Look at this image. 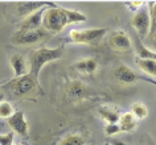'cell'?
Returning <instances> with one entry per match:
<instances>
[{"label": "cell", "instance_id": "1", "mask_svg": "<svg viewBox=\"0 0 156 145\" xmlns=\"http://www.w3.org/2000/svg\"><path fill=\"white\" fill-rule=\"evenodd\" d=\"M82 21H86V16L81 12L60 7H48L42 15L41 28L46 33H60L66 25Z\"/></svg>", "mask_w": 156, "mask_h": 145}, {"label": "cell", "instance_id": "2", "mask_svg": "<svg viewBox=\"0 0 156 145\" xmlns=\"http://www.w3.org/2000/svg\"><path fill=\"white\" fill-rule=\"evenodd\" d=\"M64 56V48L58 46V48L48 49V48H40L34 50L29 54L28 66H29V73L38 79V75L41 73V69L44 67L46 64L53 61H57Z\"/></svg>", "mask_w": 156, "mask_h": 145}, {"label": "cell", "instance_id": "3", "mask_svg": "<svg viewBox=\"0 0 156 145\" xmlns=\"http://www.w3.org/2000/svg\"><path fill=\"white\" fill-rule=\"evenodd\" d=\"M107 30L105 28H91V29H72L69 33L70 40L76 44H97L106 36Z\"/></svg>", "mask_w": 156, "mask_h": 145}, {"label": "cell", "instance_id": "4", "mask_svg": "<svg viewBox=\"0 0 156 145\" xmlns=\"http://www.w3.org/2000/svg\"><path fill=\"white\" fill-rule=\"evenodd\" d=\"M37 79L32 74H27L20 78H15V79L8 85V88L17 96H25L28 94H32L36 90Z\"/></svg>", "mask_w": 156, "mask_h": 145}, {"label": "cell", "instance_id": "5", "mask_svg": "<svg viewBox=\"0 0 156 145\" xmlns=\"http://www.w3.org/2000/svg\"><path fill=\"white\" fill-rule=\"evenodd\" d=\"M46 34L48 33L42 28L34 30H17L12 36V42L16 45H34L46 37Z\"/></svg>", "mask_w": 156, "mask_h": 145}, {"label": "cell", "instance_id": "6", "mask_svg": "<svg viewBox=\"0 0 156 145\" xmlns=\"http://www.w3.org/2000/svg\"><path fill=\"white\" fill-rule=\"evenodd\" d=\"M132 26L135 28L136 33L140 38H147L151 29V15L147 8H142L135 13V16L131 20Z\"/></svg>", "mask_w": 156, "mask_h": 145}, {"label": "cell", "instance_id": "7", "mask_svg": "<svg viewBox=\"0 0 156 145\" xmlns=\"http://www.w3.org/2000/svg\"><path fill=\"white\" fill-rule=\"evenodd\" d=\"M108 45L116 52H130L132 49V42L128 34L123 30H116L108 37Z\"/></svg>", "mask_w": 156, "mask_h": 145}, {"label": "cell", "instance_id": "8", "mask_svg": "<svg viewBox=\"0 0 156 145\" xmlns=\"http://www.w3.org/2000/svg\"><path fill=\"white\" fill-rule=\"evenodd\" d=\"M8 120V125L11 127L13 133H17L23 137L28 136L29 133V125H28V121L25 119V115L23 111H16L12 116L9 117Z\"/></svg>", "mask_w": 156, "mask_h": 145}, {"label": "cell", "instance_id": "9", "mask_svg": "<svg viewBox=\"0 0 156 145\" xmlns=\"http://www.w3.org/2000/svg\"><path fill=\"white\" fill-rule=\"evenodd\" d=\"M48 5H53V4L52 3H46V2H21L17 4V13L21 17L25 19L38 9L46 8Z\"/></svg>", "mask_w": 156, "mask_h": 145}, {"label": "cell", "instance_id": "10", "mask_svg": "<svg viewBox=\"0 0 156 145\" xmlns=\"http://www.w3.org/2000/svg\"><path fill=\"white\" fill-rule=\"evenodd\" d=\"M48 8V7H46ZM46 8L38 9L34 13L29 15L28 17L23 19V21L20 22V28L19 30H34V29H40L41 28V21H42V15Z\"/></svg>", "mask_w": 156, "mask_h": 145}, {"label": "cell", "instance_id": "11", "mask_svg": "<svg viewBox=\"0 0 156 145\" xmlns=\"http://www.w3.org/2000/svg\"><path fill=\"white\" fill-rule=\"evenodd\" d=\"M9 62H11V66H12V69H13L15 78H20L23 75L29 74L28 62H27L25 58L23 56H20V54H13V56L9 58Z\"/></svg>", "mask_w": 156, "mask_h": 145}, {"label": "cell", "instance_id": "12", "mask_svg": "<svg viewBox=\"0 0 156 145\" xmlns=\"http://www.w3.org/2000/svg\"><path fill=\"white\" fill-rule=\"evenodd\" d=\"M87 90L86 86H85L81 81H72L68 85V88H66V94H68V98L72 100H80L83 99L85 95H86Z\"/></svg>", "mask_w": 156, "mask_h": 145}, {"label": "cell", "instance_id": "13", "mask_svg": "<svg viewBox=\"0 0 156 145\" xmlns=\"http://www.w3.org/2000/svg\"><path fill=\"white\" fill-rule=\"evenodd\" d=\"M115 78L118 79L119 82H122V83H134L139 79L138 74L134 73L132 70L128 67L126 65H120L118 67L115 69Z\"/></svg>", "mask_w": 156, "mask_h": 145}, {"label": "cell", "instance_id": "14", "mask_svg": "<svg viewBox=\"0 0 156 145\" xmlns=\"http://www.w3.org/2000/svg\"><path fill=\"white\" fill-rule=\"evenodd\" d=\"M98 112L101 117L106 121L107 124H118L120 119V113L115 108L107 107V105H101L98 108Z\"/></svg>", "mask_w": 156, "mask_h": 145}, {"label": "cell", "instance_id": "15", "mask_svg": "<svg viewBox=\"0 0 156 145\" xmlns=\"http://www.w3.org/2000/svg\"><path fill=\"white\" fill-rule=\"evenodd\" d=\"M97 67H98V62L94 58H86L74 64V69L82 74H94Z\"/></svg>", "mask_w": 156, "mask_h": 145}, {"label": "cell", "instance_id": "16", "mask_svg": "<svg viewBox=\"0 0 156 145\" xmlns=\"http://www.w3.org/2000/svg\"><path fill=\"white\" fill-rule=\"evenodd\" d=\"M119 127H120V131L123 132H131L132 129L136 127L138 124V120L136 117L132 115L131 112H126L123 115H120V119H119Z\"/></svg>", "mask_w": 156, "mask_h": 145}, {"label": "cell", "instance_id": "17", "mask_svg": "<svg viewBox=\"0 0 156 145\" xmlns=\"http://www.w3.org/2000/svg\"><path fill=\"white\" fill-rule=\"evenodd\" d=\"M135 48H136V53H138V57L140 60H154L156 61V52H152V50L147 49L146 46L142 44V41L139 38H136L135 41Z\"/></svg>", "mask_w": 156, "mask_h": 145}, {"label": "cell", "instance_id": "18", "mask_svg": "<svg viewBox=\"0 0 156 145\" xmlns=\"http://www.w3.org/2000/svg\"><path fill=\"white\" fill-rule=\"evenodd\" d=\"M138 62V66L142 69V71H144L146 74L151 77H156V61L154 60H140L138 58L136 60Z\"/></svg>", "mask_w": 156, "mask_h": 145}, {"label": "cell", "instance_id": "19", "mask_svg": "<svg viewBox=\"0 0 156 145\" xmlns=\"http://www.w3.org/2000/svg\"><path fill=\"white\" fill-rule=\"evenodd\" d=\"M58 145H86V140L78 133H73V135H68L64 137L58 143Z\"/></svg>", "mask_w": 156, "mask_h": 145}, {"label": "cell", "instance_id": "20", "mask_svg": "<svg viewBox=\"0 0 156 145\" xmlns=\"http://www.w3.org/2000/svg\"><path fill=\"white\" fill-rule=\"evenodd\" d=\"M131 113L136 117V120H143L148 115V109L143 103H134L131 107Z\"/></svg>", "mask_w": 156, "mask_h": 145}, {"label": "cell", "instance_id": "21", "mask_svg": "<svg viewBox=\"0 0 156 145\" xmlns=\"http://www.w3.org/2000/svg\"><path fill=\"white\" fill-rule=\"evenodd\" d=\"M15 113V109L9 102H2L0 103V117L2 119H9Z\"/></svg>", "mask_w": 156, "mask_h": 145}, {"label": "cell", "instance_id": "22", "mask_svg": "<svg viewBox=\"0 0 156 145\" xmlns=\"http://www.w3.org/2000/svg\"><path fill=\"white\" fill-rule=\"evenodd\" d=\"M13 137H15L13 132H8V133H5V135H0V145H12Z\"/></svg>", "mask_w": 156, "mask_h": 145}, {"label": "cell", "instance_id": "23", "mask_svg": "<svg viewBox=\"0 0 156 145\" xmlns=\"http://www.w3.org/2000/svg\"><path fill=\"white\" fill-rule=\"evenodd\" d=\"M152 4L154 5H151V11H150V15H151V29H150V33H152V32H155L156 30V3H152Z\"/></svg>", "mask_w": 156, "mask_h": 145}, {"label": "cell", "instance_id": "24", "mask_svg": "<svg viewBox=\"0 0 156 145\" xmlns=\"http://www.w3.org/2000/svg\"><path fill=\"white\" fill-rule=\"evenodd\" d=\"M105 131H106L108 136H112V135H116L118 132H120V127H119V124H107Z\"/></svg>", "mask_w": 156, "mask_h": 145}, {"label": "cell", "instance_id": "25", "mask_svg": "<svg viewBox=\"0 0 156 145\" xmlns=\"http://www.w3.org/2000/svg\"><path fill=\"white\" fill-rule=\"evenodd\" d=\"M148 41H150V45L152 46V49L156 50V30L148 34Z\"/></svg>", "mask_w": 156, "mask_h": 145}, {"label": "cell", "instance_id": "26", "mask_svg": "<svg viewBox=\"0 0 156 145\" xmlns=\"http://www.w3.org/2000/svg\"><path fill=\"white\" fill-rule=\"evenodd\" d=\"M112 145H127V144L123 143V141H120V140H114L112 141Z\"/></svg>", "mask_w": 156, "mask_h": 145}, {"label": "cell", "instance_id": "27", "mask_svg": "<svg viewBox=\"0 0 156 145\" xmlns=\"http://www.w3.org/2000/svg\"><path fill=\"white\" fill-rule=\"evenodd\" d=\"M2 102H4V92L0 91V103H2Z\"/></svg>", "mask_w": 156, "mask_h": 145}]
</instances>
